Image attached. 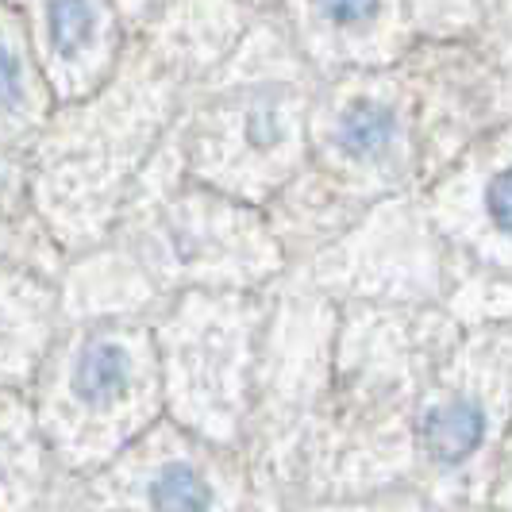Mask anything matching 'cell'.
Wrapping results in <instances>:
<instances>
[{
    "mask_svg": "<svg viewBox=\"0 0 512 512\" xmlns=\"http://www.w3.org/2000/svg\"><path fill=\"white\" fill-rule=\"evenodd\" d=\"M486 436V416L470 401H447L424 416L420 443L436 462H462L470 459Z\"/></svg>",
    "mask_w": 512,
    "mask_h": 512,
    "instance_id": "1",
    "label": "cell"
},
{
    "mask_svg": "<svg viewBox=\"0 0 512 512\" xmlns=\"http://www.w3.org/2000/svg\"><path fill=\"white\" fill-rule=\"evenodd\" d=\"M128 374H131L128 355H124L120 347L97 343V347L81 351V359H77V366H74V389L85 397V401L104 405V401H112V397L124 393Z\"/></svg>",
    "mask_w": 512,
    "mask_h": 512,
    "instance_id": "2",
    "label": "cell"
},
{
    "mask_svg": "<svg viewBox=\"0 0 512 512\" xmlns=\"http://www.w3.org/2000/svg\"><path fill=\"white\" fill-rule=\"evenodd\" d=\"M151 505L154 512H205L208 486L193 466L174 462L151 482Z\"/></svg>",
    "mask_w": 512,
    "mask_h": 512,
    "instance_id": "3",
    "label": "cell"
},
{
    "mask_svg": "<svg viewBox=\"0 0 512 512\" xmlns=\"http://www.w3.org/2000/svg\"><path fill=\"white\" fill-rule=\"evenodd\" d=\"M389 135H393V116L385 112L382 104H370V101H359L347 116H343V124H339V143H343V151L347 154H378L389 143Z\"/></svg>",
    "mask_w": 512,
    "mask_h": 512,
    "instance_id": "4",
    "label": "cell"
},
{
    "mask_svg": "<svg viewBox=\"0 0 512 512\" xmlns=\"http://www.w3.org/2000/svg\"><path fill=\"white\" fill-rule=\"evenodd\" d=\"M47 27H51V43L62 54L81 51L89 39H93V8L89 0H51L47 8Z\"/></svg>",
    "mask_w": 512,
    "mask_h": 512,
    "instance_id": "5",
    "label": "cell"
},
{
    "mask_svg": "<svg viewBox=\"0 0 512 512\" xmlns=\"http://www.w3.org/2000/svg\"><path fill=\"white\" fill-rule=\"evenodd\" d=\"M486 208H489V220H493L501 231H509L512 235V166L509 170H501L497 178L489 181Z\"/></svg>",
    "mask_w": 512,
    "mask_h": 512,
    "instance_id": "6",
    "label": "cell"
},
{
    "mask_svg": "<svg viewBox=\"0 0 512 512\" xmlns=\"http://www.w3.org/2000/svg\"><path fill=\"white\" fill-rule=\"evenodd\" d=\"M320 12L339 27H355L366 24L374 12H378V0H316Z\"/></svg>",
    "mask_w": 512,
    "mask_h": 512,
    "instance_id": "7",
    "label": "cell"
},
{
    "mask_svg": "<svg viewBox=\"0 0 512 512\" xmlns=\"http://www.w3.org/2000/svg\"><path fill=\"white\" fill-rule=\"evenodd\" d=\"M20 97V62L8 47H0V104H12Z\"/></svg>",
    "mask_w": 512,
    "mask_h": 512,
    "instance_id": "8",
    "label": "cell"
}]
</instances>
